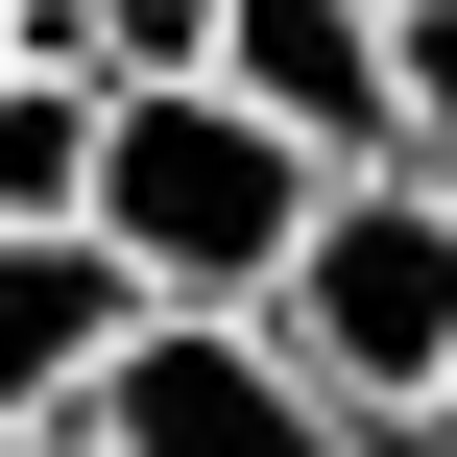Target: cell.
Instances as JSON below:
<instances>
[{
	"instance_id": "obj_1",
	"label": "cell",
	"mask_w": 457,
	"mask_h": 457,
	"mask_svg": "<svg viewBox=\"0 0 457 457\" xmlns=\"http://www.w3.org/2000/svg\"><path fill=\"white\" fill-rule=\"evenodd\" d=\"M313 145L289 120H241L217 72H169V96H96V193H72V241H120V289L145 313H265V265L313 241Z\"/></svg>"
},
{
	"instance_id": "obj_2",
	"label": "cell",
	"mask_w": 457,
	"mask_h": 457,
	"mask_svg": "<svg viewBox=\"0 0 457 457\" xmlns=\"http://www.w3.org/2000/svg\"><path fill=\"white\" fill-rule=\"evenodd\" d=\"M265 337H289V386H313L361 457H410V434H434V386H457V193L337 169L313 241L265 265Z\"/></svg>"
},
{
	"instance_id": "obj_3",
	"label": "cell",
	"mask_w": 457,
	"mask_h": 457,
	"mask_svg": "<svg viewBox=\"0 0 457 457\" xmlns=\"http://www.w3.org/2000/svg\"><path fill=\"white\" fill-rule=\"evenodd\" d=\"M72 457H361V434L289 386V337H265V313H145V337L96 361Z\"/></svg>"
},
{
	"instance_id": "obj_4",
	"label": "cell",
	"mask_w": 457,
	"mask_h": 457,
	"mask_svg": "<svg viewBox=\"0 0 457 457\" xmlns=\"http://www.w3.org/2000/svg\"><path fill=\"white\" fill-rule=\"evenodd\" d=\"M217 96L313 169H386V0H217Z\"/></svg>"
},
{
	"instance_id": "obj_5",
	"label": "cell",
	"mask_w": 457,
	"mask_h": 457,
	"mask_svg": "<svg viewBox=\"0 0 457 457\" xmlns=\"http://www.w3.org/2000/svg\"><path fill=\"white\" fill-rule=\"evenodd\" d=\"M145 337V289H120V241H0V434H72L96 410V361Z\"/></svg>"
},
{
	"instance_id": "obj_6",
	"label": "cell",
	"mask_w": 457,
	"mask_h": 457,
	"mask_svg": "<svg viewBox=\"0 0 457 457\" xmlns=\"http://www.w3.org/2000/svg\"><path fill=\"white\" fill-rule=\"evenodd\" d=\"M96 193V72H48V48H0V241H48Z\"/></svg>"
},
{
	"instance_id": "obj_7",
	"label": "cell",
	"mask_w": 457,
	"mask_h": 457,
	"mask_svg": "<svg viewBox=\"0 0 457 457\" xmlns=\"http://www.w3.org/2000/svg\"><path fill=\"white\" fill-rule=\"evenodd\" d=\"M386 169L457 193V0H386Z\"/></svg>"
},
{
	"instance_id": "obj_8",
	"label": "cell",
	"mask_w": 457,
	"mask_h": 457,
	"mask_svg": "<svg viewBox=\"0 0 457 457\" xmlns=\"http://www.w3.org/2000/svg\"><path fill=\"white\" fill-rule=\"evenodd\" d=\"M410 457H457V386H434V434H410Z\"/></svg>"
},
{
	"instance_id": "obj_9",
	"label": "cell",
	"mask_w": 457,
	"mask_h": 457,
	"mask_svg": "<svg viewBox=\"0 0 457 457\" xmlns=\"http://www.w3.org/2000/svg\"><path fill=\"white\" fill-rule=\"evenodd\" d=\"M0 457H72V434H0Z\"/></svg>"
}]
</instances>
